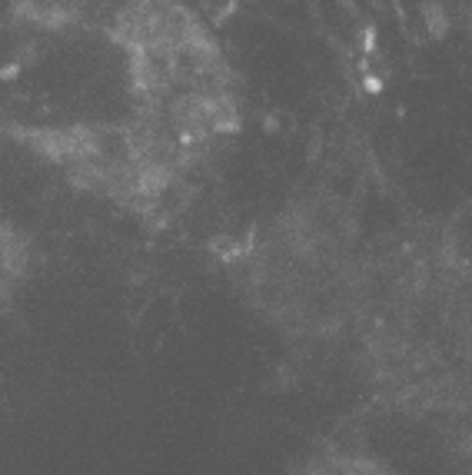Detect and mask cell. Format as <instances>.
Masks as SVG:
<instances>
[{"label":"cell","instance_id":"cell-5","mask_svg":"<svg viewBox=\"0 0 472 475\" xmlns=\"http://www.w3.org/2000/svg\"><path fill=\"white\" fill-rule=\"evenodd\" d=\"M289 475H406L389 455L352 439H319L297 455Z\"/></svg>","mask_w":472,"mask_h":475},{"label":"cell","instance_id":"cell-2","mask_svg":"<svg viewBox=\"0 0 472 475\" xmlns=\"http://www.w3.org/2000/svg\"><path fill=\"white\" fill-rule=\"evenodd\" d=\"M373 233L326 186L293 190L223 246L220 273L253 319L299 349L346 345Z\"/></svg>","mask_w":472,"mask_h":475},{"label":"cell","instance_id":"cell-1","mask_svg":"<svg viewBox=\"0 0 472 475\" xmlns=\"http://www.w3.org/2000/svg\"><path fill=\"white\" fill-rule=\"evenodd\" d=\"M346 349L396 416L429 425L472 416V253L446 223L373 236Z\"/></svg>","mask_w":472,"mask_h":475},{"label":"cell","instance_id":"cell-3","mask_svg":"<svg viewBox=\"0 0 472 475\" xmlns=\"http://www.w3.org/2000/svg\"><path fill=\"white\" fill-rule=\"evenodd\" d=\"M130 117L200 170L240 130L233 74L209 33L173 11H150L120 33Z\"/></svg>","mask_w":472,"mask_h":475},{"label":"cell","instance_id":"cell-4","mask_svg":"<svg viewBox=\"0 0 472 475\" xmlns=\"http://www.w3.org/2000/svg\"><path fill=\"white\" fill-rule=\"evenodd\" d=\"M27 140L74 190L130 216H163L197 173L133 117L30 130Z\"/></svg>","mask_w":472,"mask_h":475}]
</instances>
